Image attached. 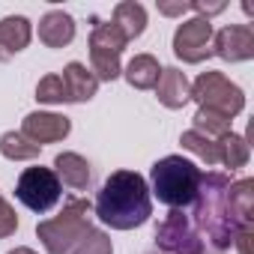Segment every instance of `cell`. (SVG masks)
<instances>
[{"label": "cell", "instance_id": "6da1fadb", "mask_svg": "<svg viewBox=\"0 0 254 254\" xmlns=\"http://www.w3.org/2000/svg\"><path fill=\"white\" fill-rule=\"evenodd\" d=\"M93 212L111 230H135L153 215V194L138 171H114L93 203Z\"/></svg>", "mask_w": 254, "mask_h": 254}, {"label": "cell", "instance_id": "7a4b0ae2", "mask_svg": "<svg viewBox=\"0 0 254 254\" xmlns=\"http://www.w3.org/2000/svg\"><path fill=\"white\" fill-rule=\"evenodd\" d=\"M227 189H230V177L221 171H206L200 174V186H197V197H194V212H191V224L197 227L200 236H206L209 248L215 254L227 251L233 245L236 227L230 221V209H227Z\"/></svg>", "mask_w": 254, "mask_h": 254}, {"label": "cell", "instance_id": "3957f363", "mask_svg": "<svg viewBox=\"0 0 254 254\" xmlns=\"http://www.w3.org/2000/svg\"><path fill=\"white\" fill-rule=\"evenodd\" d=\"M200 168L183 156H165L150 171V194L159 197V203L171 209H186L197 197L200 186Z\"/></svg>", "mask_w": 254, "mask_h": 254}, {"label": "cell", "instance_id": "277c9868", "mask_svg": "<svg viewBox=\"0 0 254 254\" xmlns=\"http://www.w3.org/2000/svg\"><path fill=\"white\" fill-rule=\"evenodd\" d=\"M93 230V203L84 197L66 200L63 212L36 224V236L48 254H69Z\"/></svg>", "mask_w": 254, "mask_h": 254}, {"label": "cell", "instance_id": "5b68a950", "mask_svg": "<svg viewBox=\"0 0 254 254\" xmlns=\"http://www.w3.org/2000/svg\"><path fill=\"white\" fill-rule=\"evenodd\" d=\"M191 99L206 108V111H215V114H224V117H236L242 114L245 108V93L242 87H236L230 78H224L221 72H200L191 84Z\"/></svg>", "mask_w": 254, "mask_h": 254}, {"label": "cell", "instance_id": "8992f818", "mask_svg": "<svg viewBox=\"0 0 254 254\" xmlns=\"http://www.w3.org/2000/svg\"><path fill=\"white\" fill-rule=\"evenodd\" d=\"M129 45L126 39L111 21H99L90 33V63H93V75L96 81H114L123 75V66H120V57Z\"/></svg>", "mask_w": 254, "mask_h": 254}, {"label": "cell", "instance_id": "52a82bcc", "mask_svg": "<svg viewBox=\"0 0 254 254\" xmlns=\"http://www.w3.org/2000/svg\"><path fill=\"white\" fill-rule=\"evenodd\" d=\"M15 197L30 209V212H51L60 197H63V186L54 174V168H24L18 183H15Z\"/></svg>", "mask_w": 254, "mask_h": 254}, {"label": "cell", "instance_id": "ba28073f", "mask_svg": "<svg viewBox=\"0 0 254 254\" xmlns=\"http://www.w3.org/2000/svg\"><path fill=\"white\" fill-rule=\"evenodd\" d=\"M156 248L162 254H206V242L200 239L197 227L191 224V215L183 209H171L156 224Z\"/></svg>", "mask_w": 254, "mask_h": 254}, {"label": "cell", "instance_id": "9c48e42d", "mask_svg": "<svg viewBox=\"0 0 254 254\" xmlns=\"http://www.w3.org/2000/svg\"><path fill=\"white\" fill-rule=\"evenodd\" d=\"M174 54L183 63H203L212 54V21L209 18H189L174 33Z\"/></svg>", "mask_w": 254, "mask_h": 254}, {"label": "cell", "instance_id": "30bf717a", "mask_svg": "<svg viewBox=\"0 0 254 254\" xmlns=\"http://www.w3.org/2000/svg\"><path fill=\"white\" fill-rule=\"evenodd\" d=\"M72 132V120L63 114H51V111H33L24 117L21 123V135L27 141H33L36 147L42 144H57Z\"/></svg>", "mask_w": 254, "mask_h": 254}, {"label": "cell", "instance_id": "8fae6325", "mask_svg": "<svg viewBox=\"0 0 254 254\" xmlns=\"http://www.w3.org/2000/svg\"><path fill=\"white\" fill-rule=\"evenodd\" d=\"M212 54L224 63H245L254 57V30L248 24H230L212 33Z\"/></svg>", "mask_w": 254, "mask_h": 254}, {"label": "cell", "instance_id": "7c38bea8", "mask_svg": "<svg viewBox=\"0 0 254 254\" xmlns=\"http://www.w3.org/2000/svg\"><path fill=\"white\" fill-rule=\"evenodd\" d=\"M153 90H156L159 102L165 108H171V111H180V108H186L191 102V84H189L186 72H180L177 66H165Z\"/></svg>", "mask_w": 254, "mask_h": 254}, {"label": "cell", "instance_id": "4fadbf2b", "mask_svg": "<svg viewBox=\"0 0 254 254\" xmlns=\"http://www.w3.org/2000/svg\"><path fill=\"white\" fill-rule=\"evenodd\" d=\"M227 209H230V221H233L236 233L239 230H254V180L230 183Z\"/></svg>", "mask_w": 254, "mask_h": 254}, {"label": "cell", "instance_id": "5bb4252c", "mask_svg": "<svg viewBox=\"0 0 254 254\" xmlns=\"http://www.w3.org/2000/svg\"><path fill=\"white\" fill-rule=\"evenodd\" d=\"M30 36H33V24L24 15L0 18V63H6L15 54H21L30 45Z\"/></svg>", "mask_w": 254, "mask_h": 254}, {"label": "cell", "instance_id": "9a60e30c", "mask_svg": "<svg viewBox=\"0 0 254 254\" xmlns=\"http://www.w3.org/2000/svg\"><path fill=\"white\" fill-rule=\"evenodd\" d=\"M39 39L48 48H66L75 39V18L63 9H51L39 18Z\"/></svg>", "mask_w": 254, "mask_h": 254}, {"label": "cell", "instance_id": "2e32d148", "mask_svg": "<svg viewBox=\"0 0 254 254\" xmlns=\"http://www.w3.org/2000/svg\"><path fill=\"white\" fill-rule=\"evenodd\" d=\"M54 174L60 180V186H69L75 191H84L93 180V171H90V162L78 153H57L54 159Z\"/></svg>", "mask_w": 254, "mask_h": 254}, {"label": "cell", "instance_id": "e0dca14e", "mask_svg": "<svg viewBox=\"0 0 254 254\" xmlns=\"http://www.w3.org/2000/svg\"><path fill=\"white\" fill-rule=\"evenodd\" d=\"M60 78H63V87H66L72 105H75V102H90V99L96 96V90H99L96 75H93L84 63H78V60H72V63L63 69Z\"/></svg>", "mask_w": 254, "mask_h": 254}, {"label": "cell", "instance_id": "ac0fdd59", "mask_svg": "<svg viewBox=\"0 0 254 254\" xmlns=\"http://www.w3.org/2000/svg\"><path fill=\"white\" fill-rule=\"evenodd\" d=\"M126 39H138L144 30H147V9L135 0H123V3L114 6V21H111Z\"/></svg>", "mask_w": 254, "mask_h": 254}, {"label": "cell", "instance_id": "d6986e66", "mask_svg": "<svg viewBox=\"0 0 254 254\" xmlns=\"http://www.w3.org/2000/svg\"><path fill=\"white\" fill-rule=\"evenodd\" d=\"M123 75L135 90H153L159 75H162V66H159V60L153 54H135L129 60V66L123 69Z\"/></svg>", "mask_w": 254, "mask_h": 254}, {"label": "cell", "instance_id": "ffe728a7", "mask_svg": "<svg viewBox=\"0 0 254 254\" xmlns=\"http://www.w3.org/2000/svg\"><path fill=\"white\" fill-rule=\"evenodd\" d=\"M248 159H251V147H248L245 138H239V135L230 132V135H224L218 141V165L230 168V174L239 171V168H245Z\"/></svg>", "mask_w": 254, "mask_h": 254}, {"label": "cell", "instance_id": "44dd1931", "mask_svg": "<svg viewBox=\"0 0 254 254\" xmlns=\"http://www.w3.org/2000/svg\"><path fill=\"white\" fill-rule=\"evenodd\" d=\"M39 150L42 147L27 141L21 132H6L0 138V153H3V159H9V162H33V159H39Z\"/></svg>", "mask_w": 254, "mask_h": 254}, {"label": "cell", "instance_id": "7402d4cb", "mask_svg": "<svg viewBox=\"0 0 254 254\" xmlns=\"http://www.w3.org/2000/svg\"><path fill=\"white\" fill-rule=\"evenodd\" d=\"M230 117L224 114H215V111H206V108H197L194 114V132L212 138V141H221L224 135H230Z\"/></svg>", "mask_w": 254, "mask_h": 254}, {"label": "cell", "instance_id": "603a6c76", "mask_svg": "<svg viewBox=\"0 0 254 254\" xmlns=\"http://www.w3.org/2000/svg\"><path fill=\"white\" fill-rule=\"evenodd\" d=\"M180 144H183V150L194 153V156L203 159L206 165H218V141H212V138H206V135L189 129V132H183Z\"/></svg>", "mask_w": 254, "mask_h": 254}, {"label": "cell", "instance_id": "cb8c5ba5", "mask_svg": "<svg viewBox=\"0 0 254 254\" xmlns=\"http://www.w3.org/2000/svg\"><path fill=\"white\" fill-rule=\"evenodd\" d=\"M36 99L45 102V105H63V102H69V93L63 87V78L60 75H45L36 84Z\"/></svg>", "mask_w": 254, "mask_h": 254}, {"label": "cell", "instance_id": "d4e9b609", "mask_svg": "<svg viewBox=\"0 0 254 254\" xmlns=\"http://www.w3.org/2000/svg\"><path fill=\"white\" fill-rule=\"evenodd\" d=\"M69 254H114V245H111V236L105 230H90Z\"/></svg>", "mask_w": 254, "mask_h": 254}, {"label": "cell", "instance_id": "484cf974", "mask_svg": "<svg viewBox=\"0 0 254 254\" xmlns=\"http://www.w3.org/2000/svg\"><path fill=\"white\" fill-rule=\"evenodd\" d=\"M15 230H18V215H15V209L3 200V194H0V239H9Z\"/></svg>", "mask_w": 254, "mask_h": 254}, {"label": "cell", "instance_id": "4316f807", "mask_svg": "<svg viewBox=\"0 0 254 254\" xmlns=\"http://www.w3.org/2000/svg\"><path fill=\"white\" fill-rule=\"evenodd\" d=\"M233 245L239 248V254H254V230H239L233 236Z\"/></svg>", "mask_w": 254, "mask_h": 254}, {"label": "cell", "instance_id": "83f0119b", "mask_svg": "<svg viewBox=\"0 0 254 254\" xmlns=\"http://www.w3.org/2000/svg\"><path fill=\"white\" fill-rule=\"evenodd\" d=\"M189 9L200 12V18H209V15L224 12V3H200V0H194V3H189Z\"/></svg>", "mask_w": 254, "mask_h": 254}, {"label": "cell", "instance_id": "f1b7e54d", "mask_svg": "<svg viewBox=\"0 0 254 254\" xmlns=\"http://www.w3.org/2000/svg\"><path fill=\"white\" fill-rule=\"evenodd\" d=\"M159 12H165V15H183V12H189V3H159Z\"/></svg>", "mask_w": 254, "mask_h": 254}, {"label": "cell", "instance_id": "f546056e", "mask_svg": "<svg viewBox=\"0 0 254 254\" xmlns=\"http://www.w3.org/2000/svg\"><path fill=\"white\" fill-rule=\"evenodd\" d=\"M9 254H36V251H33V248H27V245H21V248H12Z\"/></svg>", "mask_w": 254, "mask_h": 254}]
</instances>
